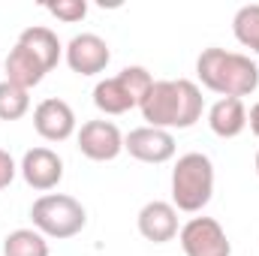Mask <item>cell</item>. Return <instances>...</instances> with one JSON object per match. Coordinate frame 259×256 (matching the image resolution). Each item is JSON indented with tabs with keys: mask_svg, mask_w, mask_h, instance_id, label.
Masks as SVG:
<instances>
[{
	"mask_svg": "<svg viewBox=\"0 0 259 256\" xmlns=\"http://www.w3.org/2000/svg\"><path fill=\"white\" fill-rule=\"evenodd\" d=\"M148 127L157 130H190L202 118L205 100L199 84L190 78H160L151 84L148 97L139 103Z\"/></svg>",
	"mask_w": 259,
	"mask_h": 256,
	"instance_id": "1",
	"label": "cell"
},
{
	"mask_svg": "<svg viewBox=\"0 0 259 256\" xmlns=\"http://www.w3.org/2000/svg\"><path fill=\"white\" fill-rule=\"evenodd\" d=\"M196 75L202 81V88L220 94V97H247L259 88V66L238 52H226V49H205L196 58Z\"/></svg>",
	"mask_w": 259,
	"mask_h": 256,
	"instance_id": "2",
	"label": "cell"
},
{
	"mask_svg": "<svg viewBox=\"0 0 259 256\" xmlns=\"http://www.w3.org/2000/svg\"><path fill=\"white\" fill-rule=\"evenodd\" d=\"M211 196H214V163L199 151L178 157V163L172 169V205H175V211L196 214L211 202Z\"/></svg>",
	"mask_w": 259,
	"mask_h": 256,
	"instance_id": "3",
	"label": "cell"
},
{
	"mask_svg": "<svg viewBox=\"0 0 259 256\" xmlns=\"http://www.w3.org/2000/svg\"><path fill=\"white\" fill-rule=\"evenodd\" d=\"M30 220H33V229L42 232L46 238L64 241V238H72V235H78L84 229L88 211L75 196L46 193L30 205Z\"/></svg>",
	"mask_w": 259,
	"mask_h": 256,
	"instance_id": "4",
	"label": "cell"
},
{
	"mask_svg": "<svg viewBox=\"0 0 259 256\" xmlns=\"http://www.w3.org/2000/svg\"><path fill=\"white\" fill-rule=\"evenodd\" d=\"M181 250L187 256H232V244L214 217H193L178 232Z\"/></svg>",
	"mask_w": 259,
	"mask_h": 256,
	"instance_id": "5",
	"label": "cell"
},
{
	"mask_svg": "<svg viewBox=\"0 0 259 256\" xmlns=\"http://www.w3.org/2000/svg\"><path fill=\"white\" fill-rule=\"evenodd\" d=\"M124 151L139 163H169L175 157V136L169 130H157V127H136L124 136Z\"/></svg>",
	"mask_w": 259,
	"mask_h": 256,
	"instance_id": "6",
	"label": "cell"
},
{
	"mask_svg": "<svg viewBox=\"0 0 259 256\" xmlns=\"http://www.w3.org/2000/svg\"><path fill=\"white\" fill-rule=\"evenodd\" d=\"M78 151L94 163H109L124 151V133L112 121H88L75 133Z\"/></svg>",
	"mask_w": 259,
	"mask_h": 256,
	"instance_id": "7",
	"label": "cell"
},
{
	"mask_svg": "<svg viewBox=\"0 0 259 256\" xmlns=\"http://www.w3.org/2000/svg\"><path fill=\"white\" fill-rule=\"evenodd\" d=\"M18 172L27 181V187H33L39 193H49V190H55L61 184V178H64V160L52 148H30L21 157Z\"/></svg>",
	"mask_w": 259,
	"mask_h": 256,
	"instance_id": "8",
	"label": "cell"
},
{
	"mask_svg": "<svg viewBox=\"0 0 259 256\" xmlns=\"http://www.w3.org/2000/svg\"><path fill=\"white\" fill-rule=\"evenodd\" d=\"M112 61L109 42L97 33H78L66 42V64L78 75H97Z\"/></svg>",
	"mask_w": 259,
	"mask_h": 256,
	"instance_id": "9",
	"label": "cell"
},
{
	"mask_svg": "<svg viewBox=\"0 0 259 256\" xmlns=\"http://www.w3.org/2000/svg\"><path fill=\"white\" fill-rule=\"evenodd\" d=\"M33 127L46 142H66L75 133V112L69 103L49 97L33 109Z\"/></svg>",
	"mask_w": 259,
	"mask_h": 256,
	"instance_id": "10",
	"label": "cell"
},
{
	"mask_svg": "<svg viewBox=\"0 0 259 256\" xmlns=\"http://www.w3.org/2000/svg\"><path fill=\"white\" fill-rule=\"evenodd\" d=\"M139 232L145 241H154V244H166L172 241L181 229H178V211L172 202H163V199H154L148 202L142 211H139Z\"/></svg>",
	"mask_w": 259,
	"mask_h": 256,
	"instance_id": "11",
	"label": "cell"
},
{
	"mask_svg": "<svg viewBox=\"0 0 259 256\" xmlns=\"http://www.w3.org/2000/svg\"><path fill=\"white\" fill-rule=\"evenodd\" d=\"M208 127L220 139H235L247 127V109L244 100L238 97H220L211 109H208Z\"/></svg>",
	"mask_w": 259,
	"mask_h": 256,
	"instance_id": "12",
	"label": "cell"
},
{
	"mask_svg": "<svg viewBox=\"0 0 259 256\" xmlns=\"http://www.w3.org/2000/svg\"><path fill=\"white\" fill-rule=\"evenodd\" d=\"M3 69H6V81H12V84H18V88H24V91H30V88H36L42 78H46V66L39 58H33L21 42H15L12 46V52L6 55V61H3Z\"/></svg>",
	"mask_w": 259,
	"mask_h": 256,
	"instance_id": "13",
	"label": "cell"
},
{
	"mask_svg": "<svg viewBox=\"0 0 259 256\" xmlns=\"http://www.w3.org/2000/svg\"><path fill=\"white\" fill-rule=\"evenodd\" d=\"M94 106L100 112H106V115H127L130 109L139 106V100L133 97V91L124 84L121 75H112V78L97 81V88H94Z\"/></svg>",
	"mask_w": 259,
	"mask_h": 256,
	"instance_id": "14",
	"label": "cell"
},
{
	"mask_svg": "<svg viewBox=\"0 0 259 256\" xmlns=\"http://www.w3.org/2000/svg\"><path fill=\"white\" fill-rule=\"evenodd\" d=\"M18 42H21V46H24L33 58H39V61H42V66H46L49 72L58 66L61 55H64V46H61L58 33H55L52 27H42V24H33V27L21 30Z\"/></svg>",
	"mask_w": 259,
	"mask_h": 256,
	"instance_id": "15",
	"label": "cell"
},
{
	"mask_svg": "<svg viewBox=\"0 0 259 256\" xmlns=\"http://www.w3.org/2000/svg\"><path fill=\"white\" fill-rule=\"evenodd\" d=\"M3 256H49V241L36 229H15L3 238Z\"/></svg>",
	"mask_w": 259,
	"mask_h": 256,
	"instance_id": "16",
	"label": "cell"
},
{
	"mask_svg": "<svg viewBox=\"0 0 259 256\" xmlns=\"http://www.w3.org/2000/svg\"><path fill=\"white\" fill-rule=\"evenodd\" d=\"M232 33H235V39L244 49H250L253 55H259V3H247V6H241L235 12Z\"/></svg>",
	"mask_w": 259,
	"mask_h": 256,
	"instance_id": "17",
	"label": "cell"
},
{
	"mask_svg": "<svg viewBox=\"0 0 259 256\" xmlns=\"http://www.w3.org/2000/svg\"><path fill=\"white\" fill-rule=\"evenodd\" d=\"M30 112V91L12 84V81H0V121H18Z\"/></svg>",
	"mask_w": 259,
	"mask_h": 256,
	"instance_id": "18",
	"label": "cell"
},
{
	"mask_svg": "<svg viewBox=\"0 0 259 256\" xmlns=\"http://www.w3.org/2000/svg\"><path fill=\"white\" fill-rule=\"evenodd\" d=\"M46 9L55 18L66 21V24H75V21H81L88 15V3L84 0H58V3H46Z\"/></svg>",
	"mask_w": 259,
	"mask_h": 256,
	"instance_id": "19",
	"label": "cell"
},
{
	"mask_svg": "<svg viewBox=\"0 0 259 256\" xmlns=\"http://www.w3.org/2000/svg\"><path fill=\"white\" fill-rule=\"evenodd\" d=\"M15 172H18V166H15V160L9 157V151H3V148H0V190L12 184V178H15Z\"/></svg>",
	"mask_w": 259,
	"mask_h": 256,
	"instance_id": "20",
	"label": "cell"
},
{
	"mask_svg": "<svg viewBox=\"0 0 259 256\" xmlns=\"http://www.w3.org/2000/svg\"><path fill=\"white\" fill-rule=\"evenodd\" d=\"M247 127H250V133L259 139V103H253L250 112H247Z\"/></svg>",
	"mask_w": 259,
	"mask_h": 256,
	"instance_id": "21",
	"label": "cell"
},
{
	"mask_svg": "<svg viewBox=\"0 0 259 256\" xmlns=\"http://www.w3.org/2000/svg\"><path fill=\"white\" fill-rule=\"evenodd\" d=\"M253 166H256V175H259V151H256V160H253Z\"/></svg>",
	"mask_w": 259,
	"mask_h": 256,
	"instance_id": "22",
	"label": "cell"
},
{
	"mask_svg": "<svg viewBox=\"0 0 259 256\" xmlns=\"http://www.w3.org/2000/svg\"><path fill=\"white\" fill-rule=\"evenodd\" d=\"M0 66H3V61H0Z\"/></svg>",
	"mask_w": 259,
	"mask_h": 256,
	"instance_id": "23",
	"label": "cell"
}]
</instances>
